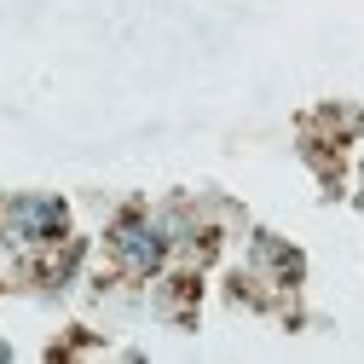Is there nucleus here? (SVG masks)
Returning <instances> with one entry per match:
<instances>
[{
	"mask_svg": "<svg viewBox=\"0 0 364 364\" xmlns=\"http://www.w3.org/2000/svg\"><path fill=\"white\" fill-rule=\"evenodd\" d=\"M6 232L18 243H41V237H58L64 232V203L58 197H23L6 220Z\"/></svg>",
	"mask_w": 364,
	"mask_h": 364,
	"instance_id": "nucleus-1",
	"label": "nucleus"
},
{
	"mask_svg": "<svg viewBox=\"0 0 364 364\" xmlns=\"http://www.w3.org/2000/svg\"><path fill=\"white\" fill-rule=\"evenodd\" d=\"M116 249H122V260H127L133 272H151V266L162 260V237L151 232V225H122Z\"/></svg>",
	"mask_w": 364,
	"mask_h": 364,
	"instance_id": "nucleus-2",
	"label": "nucleus"
}]
</instances>
